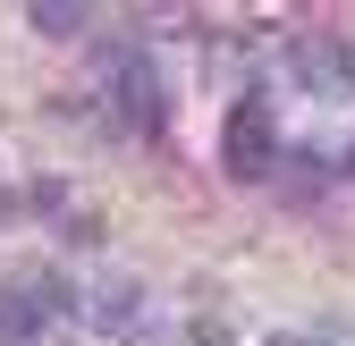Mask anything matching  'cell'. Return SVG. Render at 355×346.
<instances>
[{"label":"cell","mask_w":355,"mask_h":346,"mask_svg":"<svg viewBox=\"0 0 355 346\" xmlns=\"http://www.w3.org/2000/svg\"><path fill=\"white\" fill-rule=\"evenodd\" d=\"M102 118L119 136H161L169 127V76H161L153 51H136V42L102 51Z\"/></svg>","instance_id":"obj_1"},{"label":"cell","mask_w":355,"mask_h":346,"mask_svg":"<svg viewBox=\"0 0 355 346\" xmlns=\"http://www.w3.org/2000/svg\"><path fill=\"white\" fill-rule=\"evenodd\" d=\"M76 313V287L60 279V271H26L17 287H0V338H42L51 321H68Z\"/></svg>","instance_id":"obj_2"},{"label":"cell","mask_w":355,"mask_h":346,"mask_svg":"<svg viewBox=\"0 0 355 346\" xmlns=\"http://www.w3.org/2000/svg\"><path fill=\"white\" fill-rule=\"evenodd\" d=\"M220 161H229L237 186H271V161H279V118H271V102H237V110H229Z\"/></svg>","instance_id":"obj_3"},{"label":"cell","mask_w":355,"mask_h":346,"mask_svg":"<svg viewBox=\"0 0 355 346\" xmlns=\"http://www.w3.org/2000/svg\"><path fill=\"white\" fill-rule=\"evenodd\" d=\"M85 329H102V338H136L144 329V287L127 279V271H102L94 287H85Z\"/></svg>","instance_id":"obj_4"},{"label":"cell","mask_w":355,"mask_h":346,"mask_svg":"<svg viewBox=\"0 0 355 346\" xmlns=\"http://www.w3.org/2000/svg\"><path fill=\"white\" fill-rule=\"evenodd\" d=\"M288 76H296V84H347L355 60H347L338 34H304V42H288Z\"/></svg>","instance_id":"obj_5"},{"label":"cell","mask_w":355,"mask_h":346,"mask_svg":"<svg viewBox=\"0 0 355 346\" xmlns=\"http://www.w3.org/2000/svg\"><path fill=\"white\" fill-rule=\"evenodd\" d=\"M271 178H279L288 203H313V194L330 186V161H322V152H279V161H271Z\"/></svg>","instance_id":"obj_6"},{"label":"cell","mask_w":355,"mask_h":346,"mask_svg":"<svg viewBox=\"0 0 355 346\" xmlns=\"http://www.w3.org/2000/svg\"><path fill=\"white\" fill-rule=\"evenodd\" d=\"M26 26H34L42 42H76L85 26H94V9H68V0H51V9H26Z\"/></svg>","instance_id":"obj_7"},{"label":"cell","mask_w":355,"mask_h":346,"mask_svg":"<svg viewBox=\"0 0 355 346\" xmlns=\"http://www.w3.org/2000/svg\"><path fill=\"white\" fill-rule=\"evenodd\" d=\"M195 346H237V329L229 321H195Z\"/></svg>","instance_id":"obj_8"},{"label":"cell","mask_w":355,"mask_h":346,"mask_svg":"<svg viewBox=\"0 0 355 346\" xmlns=\"http://www.w3.org/2000/svg\"><path fill=\"white\" fill-rule=\"evenodd\" d=\"M279 346H322V338H279Z\"/></svg>","instance_id":"obj_9"},{"label":"cell","mask_w":355,"mask_h":346,"mask_svg":"<svg viewBox=\"0 0 355 346\" xmlns=\"http://www.w3.org/2000/svg\"><path fill=\"white\" fill-rule=\"evenodd\" d=\"M347 178H355V144H347Z\"/></svg>","instance_id":"obj_10"}]
</instances>
